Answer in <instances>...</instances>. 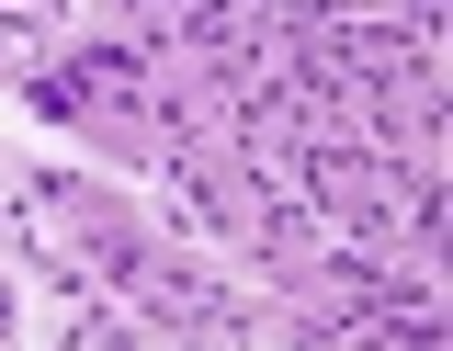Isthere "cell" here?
<instances>
[{"instance_id":"cell-1","label":"cell","mask_w":453,"mask_h":351,"mask_svg":"<svg viewBox=\"0 0 453 351\" xmlns=\"http://www.w3.org/2000/svg\"><path fill=\"white\" fill-rule=\"evenodd\" d=\"M159 317H181V329H238V306H226L193 261H170V272H159Z\"/></svg>"}]
</instances>
